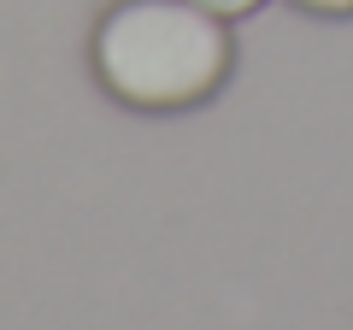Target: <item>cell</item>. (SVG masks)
Segmentation results:
<instances>
[{
    "label": "cell",
    "mask_w": 353,
    "mask_h": 330,
    "mask_svg": "<svg viewBox=\"0 0 353 330\" xmlns=\"http://www.w3.org/2000/svg\"><path fill=\"white\" fill-rule=\"evenodd\" d=\"M106 95L136 113H183L224 89L236 41L194 0H118L88 41Z\"/></svg>",
    "instance_id": "1"
},
{
    "label": "cell",
    "mask_w": 353,
    "mask_h": 330,
    "mask_svg": "<svg viewBox=\"0 0 353 330\" xmlns=\"http://www.w3.org/2000/svg\"><path fill=\"white\" fill-rule=\"evenodd\" d=\"M194 6H206V12H212V18H224V24H236V18L259 12L265 0H194Z\"/></svg>",
    "instance_id": "2"
},
{
    "label": "cell",
    "mask_w": 353,
    "mask_h": 330,
    "mask_svg": "<svg viewBox=\"0 0 353 330\" xmlns=\"http://www.w3.org/2000/svg\"><path fill=\"white\" fill-rule=\"evenodd\" d=\"M301 12H318V18H347L353 12V0H294Z\"/></svg>",
    "instance_id": "3"
}]
</instances>
